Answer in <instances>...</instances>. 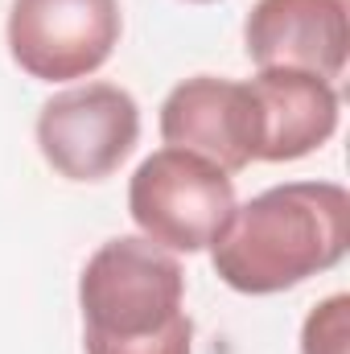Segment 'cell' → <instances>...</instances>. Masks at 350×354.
<instances>
[{
  "instance_id": "cell-3",
  "label": "cell",
  "mask_w": 350,
  "mask_h": 354,
  "mask_svg": "<svg viewBox=\"0 0 350 354\" xmlns=\"http://www.w3.org/2000/svg\"><path fill=\"white\" fill-rule=\"evenodd\" d=\"M235 181L190 149H161L128 181V214L165 252H206L235 214Z\"/></svg>"
},
{
  "instance_id": "cell-7",
  "label": "cell",
  "mask_w": 350,
  "mask_h": 354,
  "mask_svg": "<svg viewBox=\"0 0 350 354\" xmlns=\"http://www.w3.org/2000/svg\"><path fill=\"white\" fill-rule=\"evenodd\" d=\"M248 58L268 66L309 71L326 83L342 79L350 54L347 0H256L243 25Z\"/></svg>"
},
{
  "instance_id": "cell-10",
  "label": "cell",
  "mask_w": 350,
  "mask_h": 354,
  "mask_svg": "<svg viewBox=\"0 0 350 354\" xmlns=\"http://www.w3.org/2000/svg\"><path fill=\"white\" fill-rule=\"evenodd\" d=\"M194 4H210V0H194Z\"/></svg>"
},
{
  "instance_id": "cell-4",
  "label": "cell",
  "mask_w": 350,
  "mask_h": 354,
  "mask_svg": "<svg viewBox=\"0 0 350 354\" xmlns=\"http://www.w3.org/2000/svg\"><path fill=\"white\" fill-rule=\"evenodd\" d=\"M140 140V107L116 83L58 91L42 103L37 149L66 181L111 177Z\"/></svg>"
},
{
  "instance_id": "cell-5",
  "label": "cell",
  "mask_w": 350,
  "mask_h": 354,
  "mask_svg": "<svg viewBox=\"0 0 350 354\" xmlns=\"http://www.w3.org/2000/svg\"><path fill=\"white\" fill-rule=\"evenodd\" d=\"M120 29L116 0H12L8 54L37 83H71L111 58Z\"/></svg>"
},
{
  "instance_id": "cell-2",
  "label": "cell",
  "mask_w": 350,
  "mask_h": 354,
  "mask_svg": "<svg viewBox=\"0 0 350 354\" xmlns=\"http://www.w3.org/2000/svg\"><path fill=\"white\" fill-rule=\"evenodd\" d=\"M185 272L145 235H116L79 276L87 354H194Z\"/></svg>"
},
{
  "instance_id": "cell-8",
  "label": "cell",
  "mask_w": 350,
  "mask_h": 354,
  "mask_svg": "<svg viewBox=\"0 0 350 354\" xmlns=\"http://www.w3.org/2000/svg\"><path fill=\"white\" fill-rule=\"evenodd\" d=\"M252 95L260 107V157L256 161H301L313 149H322L338 132V91L334 83L309 75V71H288V66H268L252 79Z\"/></svg>"
},
{
  "instance_id": "cell-6",
  "label": "cell",
  "mask_w": 350,
  "mask_h": 354,
  "mask_svg": "<svg viewBox=\"0 0 350 354\" xmlns=\"http://www.w3.org/2000/svg\"><path fill=\"white\" fill-rule=\"evenodd\" d=\"M161 140L239 174L260 157V107L252 83L198 75L177 83L161 103Z\"/></svg>"
},
{
  "instance_id": "cell-1",
  "label": "cell",
  "mask_w": 350,
  "mask_h": 354,
  "mask_svg": "<svg viewBox=\"0 0 350 354\" xmlns=\"http://www.w3.org/2000/svg\"><path fill=\"white\" fill-rule=\"evenodd\" d=\"M350 248V194L338 181H288L235 206L210 248L219 280L248 297L284 292L342 264Z\"/></svg>"
},
{
  "instance_id": "cell-9",
  "label": "cell",
  "mask_w": 350,
  "mask_h": 354,
  "mask_svg": "<svg viewBox=\"0 0 350 354\" xmlns=\"http://www.w3.org/2000/svg\"><path fill=\"white\" fill-rule=\"evenodd\" d=\"M301 354H350V297H326L301 326Z\"/></svg>"
}]
</instances>
